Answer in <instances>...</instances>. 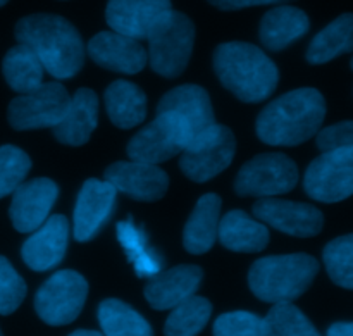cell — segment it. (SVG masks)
Listing matches in <instances>:
<instances>
[{"label": "cell", "mask_w": 353, "mask_h": 336, "mask_svg": "<svg viewBox=\"0 0 353 336\" xmlns=\"http://www.w3.org/2000/svg\"><path fill=\"white\" fill-rule=\"evenodd\" d=\"M16 40L37 54L45 72L57 79L78 75L85 64V45L78 30L55 14H31L16 24Z\"/></svg>", "instance_id": "1"}, {"label": "cell", "mask_w": 353, "mask_h": 336, "mask_svg": "<svg viewBox=\"0 0 353 336\" xmlns=\"http://www.w3.org/2000/svg\"><path fill=\"white\" fill-rule=\"evenodd\" d=\"M324 117L326 100L319 90H292L259 114L257 137L268 145L295 147L317 135Z\"/></svg>", "instance_id": "2"}, {"label": "cell", "mask_w": 353, "mask_h": 336, "mask_svg": "<svg viewBox=\"0 0 353 336\" xmlns=\"http://www.w3.org/2000/svg\"><path fill=\"white\" fill-rule=\"evenodd\" d=\"M214 71L234 97L248 103L268 100L279 81L274 62L247 41L221 43L214 52Z\"/></svg>", "instance_id": "3"}, {"label": "cell", "mask_w": 353, "mask_h": 336, "mask_svg": "<svg viewBox=\"0 0 353 336\" xmlns=\"http://www.w3.org/2000/svg\"><path fill=\"white\" fill-rule=\"evenodd\" d=\"M319 262L307 254L262 257L248 271V285L259 300L268 304L300 299L316 279Z\"/></svg>", "instance_id": "4"}, {"label": "cell", "mask_w": 353, "mask_h": 336, "mask_svg": "<svg viewBox=\"0 0 353 336\" xmlns=\"http://www.w3.org/2000/svg\"><path fill=\"white\" fill-rule=\"evenodd\" d=\"M195 43V26L183 12L172 10L148 38V62L157 75L178 78L188 66Z\"/></svg>", "instance_id": "5"}, {"label": "cell", "mask_w": 353, "mask_h": 336, "mask_svg": "<svg viewBox=\"0 0 353 336\" xmlns=\"http://www.w3.org/2000/svg\"><path fill=\"white\" fill-rule=\"evenodd\" d=\"M190 144V130L174 112H157L152 123L134 133L126 152L131 161L159 166L181 155Z\"/></svg>", "instance_id": "6"}, {"label": "cell", "mask_w": 353, "mask_h": 336, "mask_svg": "<svg viewBox=\"0 0 353 336\" xmlns=\"http://www.w3.org/2000/svg\"><path fill=\"white\" fill-rule=\"evenodd\" d=\"M88 297V283L79 273L64 269L52 275L34 295V310L50 326L71 324L81 314Z\"/></svg>", "instance_id": "7"}, {"label": "cell", "mask_w": 353, "mask_h": 336, "mask_svg": "<svg viewBox=\"0 0 353 336\" xmlns=\"http://www.w3.org/2000/svg\"><path fill=\"white\" fill-rule=\"evenodd\" d=\"M299 183V168L285 154H261L241 166L234 179V192L240 197L283 195Z\"/></svg>", "instance_id": "8"}, {"label": "cell", "mask_w": 353, "mask_h": 336, "mask_svg": "<svg viewBox=\"0 0 353 336\" xmlns=\"http://www.w3.org/2000/svg\"><path fill=\"white\" fill-rule=\"evenodd\" d=\"M234 150L236 140L233 131L216 123L181 152L179 168L192 181L205 183L233 162Z\"/></svg>", "instance_id": "9"}, {"label": "cell", "mask_w": 353, "mask_h": 336, "mask_svg": "<svg viewBox=\"0 0 353 336\" xmlns=\"http://www.w3.org/2000/svg\"><path fill=\"white\" fill-rule=\"evenodd\" d=\"M307 195L324 204L341 202L353 195V147L324 150L310 162L303 176Z\"/></svg>", "instance_id": "10"}, {"label": "cell", "mask_w": 353, "mask_h": 336, "mask_svg": "<svg viewBox=\"0 0 353 336\" xmlns=\"http://www.w3.org/2000/svg\"><path fill=\"white\" fill-rule=\"evenodd\" d=\"M69 100L71 97L61 83H41L37 90L23 93L9 103L7 119L17 131L54 128L65 114Z\"/></svg>", "instance_id": "11"}, {"label": "cell", "mask_w": 353, "mask_h": 336, "mask_svg": "<svg viewBox=\"0 0 353 336\" xmlns=\"http://www.w3.org/2000/svg\"><path fill=\"white\" fill-rule=\"evenodd\" d=\"M172 10L171 0H109L105 21L116 33L134 40H148Z\"/></svg>", "instance_id": "12"}, {"label": "cell", "mask_w": 353, "mask_h": 336, "mask_svg": "<svg viewBox=\"0 0 353 336\" xmlns=\"http://www.w3.org/2000/svg\"><path fill=\"white\" fill-rule=\"evenodd\" d=\"M254 216L261 223L296 238L316 237L324 226V216L317 207L274 197L259 199L254 204Z\"/></svg>", "instance_id": "13"}, {"label": "cell", "mask_w": 353, "mask_h": 336, "mask_svg": "<svg viewBox=\"0 0 353 336\" xmlns=\"http://www.w3.org/2000/svg\"><path fill=\"white\" fill-rule=\"evenodd\" d=\"M59 197V186L48 178H37L21 183L12 193L9 216L19 233L38 230L50 217V210Z\"/></svg>", "instance_id": "14"}, {"label": "cell", "mask_w": 353, "mask_h": 336, "mask_svg": "<svg viewBox=\"0 0 353 336\" xmlns=\"http://www.w3.org/2000/svg\"><path fill=\"white\" fill-rule=\"evenodd\" d=\"M90 59L100 68L124 75H137L148 64V54L140 40L116 33L100 31L86 45Z\"/></svg>", "instance_id": "15"}, {"label": "cell", "mask_w": 353, "mask_h": 336, "mask_svg": "<svg viewBox=\"0 0 353 336\" xmlns=\"http://www.w3.org/2000/svg\"><path fill=\"white\" fill-rule=\"evenodd\" d=\"M105 181L117 192L140 202H155L165 195L169 188V176L159 166L145 162H114L105 169Z\"/></svg>", "instance_id": "16"}, {"label": "cell", "mask_w": 353, "mask_h": 336, "mask_svg": "<svg viewBox=\"0 0 353 336\" xmlns=\"http://www.w3.org/2000/svg\"><path fill=\"white\" fill-rule=\"evenodd\" d=\"M117 190L109 181L88 179L79 190L74 207L72 235L78 241H88L100 231L116 206Z\"/></svg>", "instance_id": "17"}, {"label": "cell", "mask_w": 353, "mask_h": 336, "mask_svg": "<svg viewBox=\"0 0 353 336\" xmlns=\"http://www.w3.org/2000/svg\"><path fill=\"white\" fill-rule=\"evenodd\" d=\"M69 241V223L64 216H50L33 231L21 248L24 264L38 273L55 268L64 259Z\"/></svg>", "instance_id": "18"}, {"label": "cell", "mask_w": 353, "mask_h": 336, "mask_svg": "<svg viewBox=\"0 0 353 336\" xmlns=\"http://www.w3.org/2000/svg\"><path fill=\"white\" fill-rule=\"evenodd\" d=\"M157 112H174L190 130L192 141L216 124L209 93L199 85H181L172 88L161 99Z\"/></svg>", "instance_id": "19"}, {"label": "cell", "mask_w": 353, "mask_h": 336, "mask_svg": "<svg viewBox=\"0 0 353 336\" xmlns=\"http://www.w3.org/2000/svg\"><path fill=\"white\" fill-rule=\"evenodd\" d=\"M203 273L199 266H176L152 276L145 285V299L155 310L174 309L183 300L195 295Z\"/></svg>", "instance_id": "20"}, {"label": "cell", "mask_w": 353, "mask_h": 336, "mask_svg": "<svg viewBox=\"0 0 353 336\" xmlns=\"http://www.w3.org/2000/svg\"><path fill=\"white\" fill-rule=\"evenodd\" d=\"M99 123V99L95 92L79 88L69 100L62 119L55 124L54 137L61 144L79 147L90 140Z\"/></svg>", "instance_id": "21"}, {"label": "cell", "mask_w": 353, "mask_h": 336, "mask_svg": "<svg viewBox=\"0 0 353 336\" xmlns=\"http://www.w3.org/2000/svg\"><path fill=\"white\" fill-rule=\"evenodd\" d=\"M309 16L302 9L293 6L272 7L264 14L259 28V37L268 50L279 52L300 40L309 31Z\"/></svg>", "instance_id": "22"}, {"label": "cell", "mask_w": 353, "mask_h": 336, "mask_svg": "<svg viewBox=\"0 0 353 336\" xmlns=\"http://www.w3.org/2000/svg\"><path fill=\"white\" fill-rule=\"evenodd\" d=\"M217 238L231 252L255 254L268 247L269 230L261 221L252 219L243 210H230L217 228Z\"/></svg>", "instance_id": "23"}, {"label": "cell", "mask_w": 353, "mask_h": 336, "mask_svg": "<svg viewBox=\"0 0 353 336\" xmlns=\"http://www.w3.org/2000/svg\"><path fill=\"white\" fill-rule=\"evenodd\" d=\"M221 199L216 193L200 197L183 231V245L190 254H205L214 247L219 228Z\"/></svg>", "instance_id": "24"}, {"label": "cell", "mask_w": 353, "mask_h": 336, "mask_svg": "<svg viewBox=\"0 0 353 336\" xmlns=\"http://www.w3.org/2000/svg\"><path fill=\"white\" fill-rule=\"evenodd\" d=\"M105 109L114 126L131 130L147 117V97L140 86L130 81H114L105 90Z\"/></svg>", "instance_id": "25"}, {"label": "cell", "mask_w": 353, "mask_h": 336, "mask_svg": "<svg viewBox=\"0 0 353 336\" xmlns=\"http://www.w3.org/2000/svg\"><path fill=\"white\" fill-rule=\"evenodd\" d=\"M348 52H353L352 12L341 14L312 38L307 48V61L310 64H326Z\"/></svg>", "instance_id": "26"}, {"label": "cell", "mask_w": 353, "mask_h": 336, "mask_svg": "<svg viewBox=\"0 0 353 336\" xmlns=\"http://www.w3.org/2000/svg\"><path fill=\"white\" fill-rule=\"evenodd\" d=\"M3 78L17 93H30L43 83L45 68L31 48L19 43L10 48L2 62Z\"/></svg>", "instance_id": "27"}, {"label": "cell", "mask_w": 353, "mask_h": 336, "mask_svg": "<svg viewBox=\"0 0 353 336\" xmlns=\"http://www.w3.org/2000/svg\"><path fill=\"white\" fill-rule=\"evenodd\" d=\"M117 240L126 250L128 259L140 278H152L162 271L164 259L150 248L145 231L134 226L133 221L128 219L117 224Z\"/></svg>", "instance_id": "28"}, {"label": "cell", "mask_w": 353, "mask_h": 336, "mask_svg": "<svg viewBox=\"0 0 353 336\" xmlns=\"http://www.w3.org/2000/svg\"><path fill=\"white\" fill-rule=\"evenodd\" d=\"M99 323L105 336H154L148 321L117 299L100 304Z\"/></svg>", "instance_id": "29"}, {"label": "cell", "mask_w": 353, "mask_h": 336, "mask_svg": "<svg viewBox=\"0 0 353 336\" xmlns=\"http://www.w3.org/2000/svg\"><path fill=\"white\" fill-rule=\"evenodd\" d=\"M212 306L203 297L192 295L172 309L164 326L165 336H196L209 323Z\"/></svg>", "instance_id": "30"}, {"label": "cell", "mask_w": 353, "mask_h": 336, "mask_svg": "<svg viewBox=\"0 0 353 336\" xmlns=\"http://www.w3.org/2000/svg\"><path fill=\"white\" fill-rule=\"evenodd\" d=\"M262 336H321L309 317L292 302L274 304L262 319Z\"/></svg>", "instance_id": "31"}, {"label": "cell", "mask_w": 353, "mask_h": 336, "mask_svg": "<svg viewBox=\"0 0 353 336\" xmlns=\"http://www.w3.org/2000/svg\"><path fill=\"white\" fill-rule=\"evenodd\" d=\"M323 261L334 285L353 290V233L330 241L324 247Z\"/></svg>", "instance_id": "32"}, {"label": "cell", "mask_w": 353, "mask_h": 336, "mask_svg": "<svg viewBox=\"0 0 353 336\" xmlns=\"http://www.w3.org/2000/svg\"><path fill=\"white\" fill-rule=\"evenodd\" d=\"M31 169V161L21 148L14 145L0 147V199L14 193Z\"/></svg>", "instance_id": "33"}, {"label": "cell", "mask_w": 353, "mask_h": 336, "mask_svg": "<svg viewBox=\"0 0 353 336\" xmlns=\"http://www.w3.org/2000/svg\"><path fill=\"white\" fill-rule=\"evenodd\" d=\"M26 297V283L6 257L0 255V314L16 313Z\"/></svg>", "instance_id": "34"}, {"label": "cell", "mask_w": 353, "mask_h": 336, "mask_svg": "<svg viewBox=\"0 0 353 336\" xmlns=\"http://www.w3.org/2000/svg\"><path fill=\"white\" fill-rule=\"evenodd\" d=\"M214 336H262V319L245 310L223 314L214 323Z\"/></svg>", "instance_id": "35"}, {"label": "cell", "mask_w": 353, "mask_h": 336, "mask_svg": "<svg viewBox=\"0 0 353 336\" xmlns=\"http://www.w3.org/2000/svg\"><path fill=\"white\" fill-rule=\"evenodd\" d=\"M317 147L323 152L340 147H353V121H343L321 130L317 135Z\"/></svg>", "instance_id": "36"}, {"label": "cell", "mask_w": 353, "mask_h": 336, "mask_svg": "<svg viewBox=\"0 0 353 336\" xmlns=\"http://www.w3.org/2000/svg\"><path fill=\"white\" fill-rule=\"evenodd\" d=\"M209 2L221 10H238L254 6H272V3L281 6V3H288L292 0H209Z\"/></svg>", "instance_id": "37"}, {"label": "cell", "mask_w": 353, "mask_h": 336, "mask_svg": "<svg viewBox=\"0 0 353 336\" xmlns=\"http://www.w3.org/2000/svg\"><path fill=\"white\" fill-rule=\"evenodd\" d=\"M326 336H353V321L352 323L331 324Z\"/></svg>", "instance_id": "38"}, {"label": "cell", "mask_w": 353, "mask_h": 336, "mask_svg": "<svg viewBox=\"0 0 353 336\" xmlns=\"http://www.w3.org/2000/svg\"><path fill=\"white\" fill-rule=\"evenodd\" d=\"M69 336H105L103 333H99V331H90V330H78Z\"/></svg>", "instance_id": "39"}, {"label": "cell", "mask_w": 353, "mask_h": 336, "mask_svg": "<svg viewBox=\"0 0 353 336\" xmlns=\"http://www.w3.org/2000/svg\"><path fill=\"white\" fill-rule=\"evenodd\" d=\"M7 2H9V0H0V7H2V6H6Z\"/></svg>", "instance_id": "40"}, {"label": "cell", "mask_w": 353, "mask_h": 336, "mask_svg": "<svg viewBox=\"0 0 353 336\" xmlns=\"http://www.w3.org/2000/svg\"><path fill=\"white\" fill-rule=\"evenodd\" d=\"M352 69H353V59H352Z\"/></svg>", "instance_id": "41"}, {"label": "cell", "mask_w": 353, "mask_h": 336, "mask_svg": "<svg viewBox=\"0 0 353 336\" xmlns=\"http://www.w3.org/2000/svg\"><path fill=\"white\" fill-rule=\"evenodd\" d=\"M0 336H3V335H2V331H0Z\"/></svg>", "instance_id": "42"}]
</instances>
